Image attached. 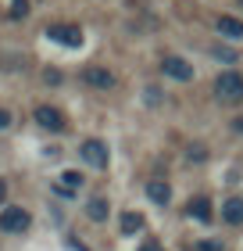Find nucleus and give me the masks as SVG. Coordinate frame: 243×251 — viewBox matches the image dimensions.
I'll list each match as a JSON object with an SVG mask.
<instances>
[{
  "instance_id": "20e7f679",
  "label": "nucleus",
  "mask_w": 243,
  "mask_h": 251,
  "mask_svg": "<svg viewBox=\"0 0 243 251\" xmlns=\"http://www.w3.org/2000/svg\"><path fill=\"white\" fill-rule=\"evenodd\" d=\"M161 72L172 75V79H179V83H190V79H193V65L182 61L179 54H165V61H161Z\"/></svg>"
},
{
  "instance_id": "412c9836",
  "label": "nucleus",
  "mask_w": 243,
  "mask_h": 251,
  "mask_svg": "<svg viewBox=\"0 0 243 251\" xmlns=\"http://www.w3.org/2000/svg\"><path fill=\"white\" fill-rule=\"evenodd\" d=\"M236 133H243V119H236Z\"/></svg>"
},
{
  "instance_id": "f8f14e48",
  "label": "nucleus",
  "mask_w": 243,
  "mask_h": 251,
  "mask_svg": "<svg viewBox=\"0 0 243 251\" xmlns=\"http://www.w3.org/2000/svg\"><path fill=\"white\" fill-rule=\"evenodd\" d=\"M222 219L233 223V226L243 223V198H229V201H222Z\"/></svg>"
},
{
  "instance_id": "f257e3e1",
  "label": "nucleus",
  "mask_w": 243,
  "mask_h": 251,
  "mask_svg": "<svg viewBox=\"0 0 243 251\" xmlns=\"http://www.w3.org/2000/svg\"><path fill=\"white\" fill-rule=\"evenodd\" d=\"M215 94H218V100H225V104H240L243 100V75L240 72H222L215 79Z\"/></svg>"
},
{
  "instance_id": "aec40b11",
  "label": "nucleus",
  "mask_w": 243,
  "mask_h": 251,
  "mask_svg": "<svg viewBox=\"0 0 243 251\" xmlns=\"http://www.w3.org/2000/svg\"><path fill=\"white\" fill-rule=\"evenodd\" d=\"M4 198H7V183L0 179V204H4Z\"/></svg>"
},
{
  "instance_id": "a211bd4d",
  "label": "nucleus",
  "mask_w": 243,
  "mask_h": 251,
  "mask_svg": "<svg viewBox=\"0 0 243 251\" xmlns=\"http://www.w3.org/2000/svg\"><path fill=\"white\" fill-rule=\"evenodd\" d=\"M7 126H11V111L0 108V129H7Z\"/></svg>"
},
{
  "instance_id": "4468645a",
  "label": "nucleus",
  "mask_w": 243,
  "mask_h": 251,
  "mask_svg": "<svg viewBox=\"0 0 243 251\" xmlns=\"http://www.w3.org/2000/svg\"><path fill=\"white\" fill-rule=\"evenodd\" d=\"M86 215H89L93 223H104V219H108V201H104V198H89Z\"/></svg>"
},
{
  "instance_id": "9d476101",
  "label": "nucleus",
  "mask_w": 243,
  "mask_h": 251,
  "mask_svg": "<svg viewBox=\"0 0 243 251\" xmlns=\"http://www.w3.org/2000/svg\"><path fill=\"white\" fill-rule=\"evenodd\" d=\"M147 198L165 208V204L172 201V187H168V183H161V179H150V183H147Z\"/></svg>"
},
{
  "instance_id": "f03ea898",
  "label": "nucleus",
  "mask_w": 243,
  "mask_h": 251,
  "mask_svg": "<svg viewBox=\"0 0 243 251\" xmlns=\"http://www.w3.org/2000/svg\"><path fill=\"white\" fill-rule=\"evenodd\" d=\"M32 226V215L25 208H18V204H11V208L0 212V230L4 233H25Z\"/></svg>"
},
{
  "instance_id": "39448f33",
  "label": "nucleus",
  "mask_w": 243,
  "mask_h": 251,
  "mask_svg": "<svg viewBox=\"0 0 243 251\" xmlns=\"http://www.w3.org/2000/svg\"><path fill=\"white\" fill-rule=\"evenodd\" d=\"M47 36L54 43H65V47H83V29L79 25H50Z\"/></svg>"
},
{
  "instance_id": "6e6552de",
  "label": "nucleus",
  "mask_w": 243,
  "mask_h": 251,
  "mask_svg": "<svg viewBox=\"0 0 243 251\" xmlns=\"http://www.w3.org/2000/svg\"><path fill=\"white\" fill-rule=\"evenodd\" d=\"M79 187H83V176H79L75 169H68V173L57 176V194H65V198H72Z\"/></svg>"
},
{
  "instance_id": "9b49d317",
  "label": "nucleus",
  "mask_w": 243,
  "mask_h": 251,
  "mask_svg": "<svg viewBox=\"0 0 243 251\" xmlns=\"http://www.w3.org/2000/svg\"><path fill=\"white\" fill-rule=\"evenodd\" d=\"M218 32H222L225 40H243V22L233 18V15H222L218 18Z\"/></svg>"
},
{
  "instance_id": "ddd939ff",
  "label": "nucleus",
  "mask_w": 243,
  "mask_h": 251,
  "mask_svg": "<svg viewBox=\"0 0 243 251\" xmlns=\"http://www.w3.org/2000/svg\"><path fill=\"white\" fill-rule=\"evenodd\" d=\"M140 230H143V215L140 212H125L122 215V233L133 237V233H140Z\"/></svg>"
},
{
  "instance_id": "2eb2a0df",
  "label": "nucleus",
  "mask_w": 243,
  "mask_h": 251,
  "mask_svg": "<svg viewBox=\"0 0 243 251\" xmlns=\"http://www.w3.org/2000/svg\"><path fill=\"white\" fill-rule=\"evenodd\" d=\"M29 15V0H11V18H25Z\"/></svg>"
},
{
  "instance_id": "1a4fd4ad",
  "label": "nucleus",
  "mask_w": 243,
  "mask_h": 251,
  "mask_svg": "<svg viewBox=\"0 0 243 251\" xmlns=\"http://www.w3.org/2000/svg\"><path fill=\"white\" fill-rule=\"evenodd\" d=\"M186 212H190V219H200V223H211V219H215L211 201H207V198H193V201L186 204Z\"/></svg>"
},
{
  "instance_id": "423d86ee",
  "label": "nucleus",
  "mask_w": 243,
  "mask_h": 251,
  "mask_svg": "<svg viewBox=\"0 0 243 251\" xmlns=\"http://www.w3.org/2000/svg\"><path fill=\"white\" fill-rule=\"evenodd\" d=\"M32 119H36L43 129H50V133H61L65 129V115L57 108H50V104H40L36 111H32Z\"/></svg>"
},
{
  "instance_id": "0eeeda50",
  "label": "nucleus",
  "mask_w": 243,
  "mask_h": 251,
  "mask_svg": "<svg viewBox=\"0 0 243 251\" xmlns=\"http://www.w3.org/2000/svg\"><path fill=\"white\" fill-rule=\"evenodd\" d=\"M83 83L97 86V90H111L114 86V75L108 72V68H100V65H86L83 68Z\"/></svg>"
},
{
  "instance_id": "f3484780",
  "label": "nucleus",
  "mask_w": 243,
  "mask_h": 251,
  "mask_svg": "<svg viewBox=\"0 0 243 251\" xmlns=\"http://www.w3.org/2000/svg\"><path fill=\"white\" fill-rule=\"evenodd\" d=\"M190 162H204V147H190Z\"/></svg>"
},
{
  "instance_id": "dca6fc26",
  "label": "nucleus",
  "mask_w": 243,
  "mask_h": 251,
  "mask_svg": "<svg viewBox=\"0 0 243 251\" xmlns=\"http://www.w3.org/2000/svg\"><path fill=\"white\" fill-rule=\"evenodd\" d=\"M197 251H225V248H222V241H200Z\"/></svg>"
},
{
  "instance_id": "4be33fe9",
  "label": "nucleus",
  "mask_w": 243,
  "mask_h": 251,
  "mask_svg": "<svg viewBox=\"0 0 243 251\" xmlns=\"http://www.w3.org/2000/svg\"><path fill=\"white\" fill-rule=\"evenodd\" d=\"M240 7H243V0H240Z\"/></svg>"
},
{
  "instance_id": "6ab92c4d",
  "label": "nucleus",
  "mask_w": 243,
  "mask_h": 251,
  "mask_svg": "<svg viewBox=\"0 0 243 251\" xmlns=\"http://www.w3.org/2000/svg\"><path fill=\"white\" fill-rule=\"evenodd\" d=\"M140 251H161V248H157L154 241H147V244H140Z\"/></svg>"
},
{
  "instance_id": "7ed1b4c3",
  "label": "nucleus",
  "mask_w": 243,
  "mask_h": 251,
  "mask_svg": "<svg viewBox=\"0 0 243 251\" xmlns=\"http://www.w3.org/2000/svg\"><path fill=\"white\" fill-rule=\"evenodd\" d=\"M79 154H83V162L86 165H93V169H108V162H111V154H108V144L104 140H83V147H79Z\"/></svg>"
}]
</instances>
